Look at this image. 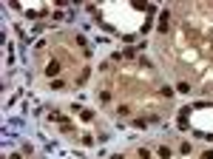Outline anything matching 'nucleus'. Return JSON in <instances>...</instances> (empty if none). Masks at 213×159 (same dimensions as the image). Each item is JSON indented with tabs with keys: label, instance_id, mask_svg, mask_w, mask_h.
<instances>
[{
	"label": "nucleus",
	"instance_id": "f257e3e1",
	"mask_svg": "<svg viewBox=\"0 0 213 159\" xmlns=\"http://www.w3.org/2000/svg\"><path fill=\"white\" fill-rule=\"evenodd\" d=\"M57 71H60V65H57V63H48V74H51V77H54V74H57Z\"/></svg>",
	"mask_w": 213,
	"mask_h": 159
}]
</instances>
